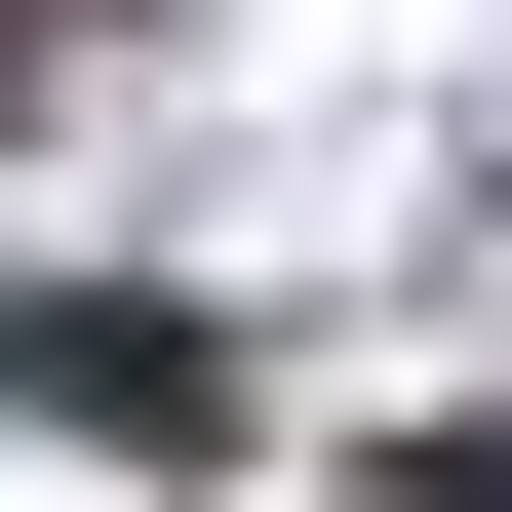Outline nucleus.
<instances>
[{
	"label": "nucleus",
	"mask_w": 512,
	"mask_h": 512,
	"mask_svg": "<svg viewBox=\"0 0 512 512\" xmlns=\"http://www.w3.org/2000/svg\"><path fill=\"white\" fill-rule=\"evenodd\" d=\"M0 394H40V434H119V473L237 434V394H197V316H119V276H40V316H0Z\"/></svg>",
	"instance_id": "nucleus-1"
}]
</instances>
